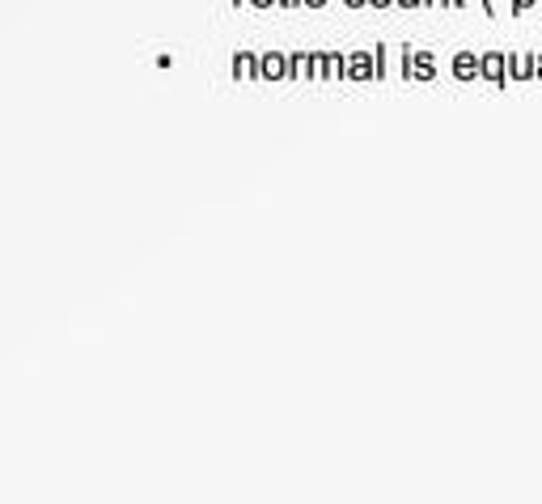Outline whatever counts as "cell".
<instances>
[{
    "label": "cell",
    "mask_w": 542,
    "mask_h": 504,
    "mask_svg": "<svg viewBox=\"0 0 542 504\" xmlns=\"http://www.w3.org/2000/svg\"><path fill=\"white\" fill-rule=\"evenodd\" d=\"M343 5H348V9H365L369 0H343Z\"/></svg>",
    "instance_id": "9a60e30c"
},
{
    "label": "cell",
    "mask_w": 542,
    "mask_h": 504,
    "mask_svg": "<svg viewBox=\"0 0 542 504\" xmlns=\"http://www.w3.org/2000/svg\"><path fill=\"white\" fill-rule=\"evenodd\" d=\"M280 9H301V0H280Z\"/></svg>",
    "instance_id": "2e32d148"
},
{
    "label": "cell",
    "mask_w": 542,
    "mask_h": 504,
    "mask_svg": "<svg viewBox=\"0 0 542 504\" xmlns=\"http://www.w3.org/2000/svg\"><path fill=\"white\" fill-rule=\"evenodd\" d=\"M538 77V60L526 51H509V81H530Z\"/></svg>",
    "instance_id": "8992f818"
},
{
    "label": "cell",
    "mask_w": 542,
    "mask_h": 504,
    "mask_svg": "<svg viewBox=\"0 0 542 504\" xmlns=\"http://www.w3.org/2000/svg\"><path fill=\"white\" fill-rule=\"evenodd\" d=\"M411 81H420V85L437 81V60H432V51H415L411 56Z\"/></svg>",
    "instance_id": "52a82bcc"
},
{
    "label": "cell",
    "mask_w": 542,
    "mask_h": 504,
    "mask_svg": "<svg viewBox=\"0 0 542 504\" xmlns=\"http://www.w3.org/2000/svg\"><path fill=\"white\" fill-rule=\"evenodd\" d=\"M238 5H246V0H233V9H238Z\"/></svg>",
    "instance_id": "44dd1931"
},
{
    "label": "cell",
    "mask_w": 542,
    "mask_h": 504,
    "mask_svg": "<svg viewBox=\"0 0 542 504\" xmlns=\"http://www.w3.org/2000/svg\"><path fill=\"white\" fill-rule=\"evenodd\" d=\"M483 13H487V17H500V9H496V0H483Z\"/></svg>",
    "instance_id": "30bf717a"
},
{
    "label": "cell",
    "mask_w": 542,
    "mask_h": 504,
    "mask_svg": "<svg viewBox=\"0 0 542 504\" xmlns=\"http://www.w3.org/2000/svg\"><path fill=\"white\" fill-rule=\"evenodd\" d=\"M538 5V0H513V5H509V13L513 17H521V13H526V9H534Z\"/></svg>",
    "instance_id": "9c48e42d"
},
{
    "label": "cell",
    "mask_w": 542,
    "mask_h": 504,
    "mask_svg": "<svg viewBox=\"0 0 542 504\" xmlns=\"http://www.w3.org/2000/svg\"><path fill=\"white\" fill-rule=\"evenodd\" d=\"M437 5H441V9H454V0H437Z\"/></svg>",
    "instance_id": "e0dca14e"
},
{
    "label": "cell",
    "mask_w": 542,
    "mask_h": 504,
    "mask_svg": "<svg viewBox=\"0 0 542 504\" xmlns=\"http://www.w3.org/2000/svg\"><path fill=\"white\" fill-rule=\"evenodd\" d=\"M483 81L504 89V81H509V56L504 51H483Z\"/></svg>",
    "instance_id": "7a4b0ae2"
},
{
    "label": "cell",
    "mask_w": 542,
    "mask_h": 504,
    "mask_svg": "<svg viewBox=\"0 0 542 504\" xmlns=\"http://www.w3.org/2000/svg\"><path fill=\"white\" fill-rule=\"evenodd\" d=\"M399 9H424V0H399Z\"/></svg>",
    "instance_id": "7c38bea8"
},
{
    "label": "cell",
    "mask_w": 542,
    "mask_h": 504,
    "mask_svg": "<svg viewBox=\"0 0 542 504\" xmlns=\"http://www.w3.org/2000/svg\"><path fill=\"white\" fill-rule=\"evenodd\" d=\"M454 77L462 85H471L475 77H483V56H479V51H458V56H454Z\"/></svg>",
    "instance_id": "3957f363"
},
{
    "label": "cell",
    "mask_w": 542,
    "mask_h": 504,
    "mask_svg": "<svg viewBox=\"0 0 542 504\" xmlns=\"http://www.w3.org/2000/svg\"><path fill=\"white\" fill-rule=\"evenodd\" d=\"M255 9H271V5H280V0H250Z\"/></svg>",
    "instance_id": "5bb4252c"
},
{
    "label": "cell",
    "mask_w": 542,
    "mask_h": 504,
    "mask_svg": "<svg viewBox=\"0 0 542 504\" xmlns=\"http://www.w3.org/2000/svg\"><path fill=\"white\" fill-rule=\"evenodd\" d=\"M348 81H356V85L377 81V60H373V51H348Z\"/></svg>",
    "instance_id": "6da1fadb"
},
{
    "label": "cell",
    "mask_w": 542,
    "mask_h": 504,
    "mask_svg": "<svg viewBox=\"0 0 542 504\" xmlns=\"http://www.w3.org/2000/svg\"><path fill=\"white\" fill-rule=\"evenodd\" d=\"M454 9H466V0H454Z\"/></svg>",
    "instance_id": "ac0fdd59"
},
{
    "label": "cell",
    "mask_w": 542,
    "mask_h": 504,
    "mask_svg": "<svg viewBox=\"0 0 542 504\" xmlns=\"http://www.w3.org/2000/svg\"><path fill=\"white\" fill-rule=\"evenodd\" d=\"M327 5V0H301V9H322Z\"/></svg>",
    "instance_id": "4fadbf2b"
},
{
    "label": "cell",
    "mask_w": 542,
    "mask_h": 504,
    "mask_svg": "<svg viewBox=\"0 0 542 504\" xmlns=\"http://www.w3.org/2000/svg\"><path fill=\"white\" fill-rule=\"evenodd\" d=\"M373 60H377V81H386V77H390V47L377 43V47H373Z\"/></svg>",
    "instance_id": "ba28073f"
},
{
    "label": "cell",
    "mask_w": 542,
    "mask_h": 504,
    "mask_svg": "<svg viewBox=\"0 0 542 504\" xmlns=\"http://www.w3.org/2000/svg\"><path fill=\"white\" fill-rule=\"evenodd\" d=\"M390 5H399V0H369V9H390Z\"/></svg>",
    "instance_id": "8fae6325"
},
{
    "label": "cell",
    "mask_w": 542,
    "mask_h": 504,
    "mask_svg": "<svg viewBox=\"0 0 542 504\" xmlns=\"http://www.w3.org/2000/svg\"><path fill=\"white\" fill-rule=\"evenodd\" d=\"M538 77H542V51H538Z\"/></svg>",
    "instance_id": "d6986e66"
},
{
    "label": "cell",
    "mask_w": 542,
    "mask_h": 504,
    "mask_svg": "<svg viewBox=\"0 0 542 504\" xmlns=\"http://www.w3.org/2000/svg\"><path fill=\"white\" fill-rule=\"evenodd\" d=\"M538 5H542V0H538Z\"/></svg>",
    "instance_id": "7402d4cb"
},
{
    "label": "cell",
    "mask_w": 542,
    "mask_h": 504,
    "mask_svg": "<svg viewBox=\"0 0 542 504\" xmlns=\"http://www.w3.org/2000/svg\"><path fill=\"white\" fill-rule=\"evenodd\" d=\"M432 5H437V0H424V9H432Z\"/></svg>",
    "instance_id": "ffe728a7"
},
{
    "label": "cell",
    "mask_w": 542,
    "mask_h": 504,
    "mask_svg": "<svg viewBox=\"0 0 542 504\" xmlns=\"http://www.w3.org/2000/svg\"><path fill=\"white\" fill-rule=\"evenodd\" d=\"M259 77L263 81H288V56L284 51H267L259 60Z\"/></svg>",
    "instance_id": "277c9868"
},
{
    "label": "cell",
    "mask_w": 542,
    "mask_h": 504,
    "mask_svg": "<svg viewBox=\"0 0 542 504\" xmlns=\"http://www.w3.org/2000/svg\"><path fill=\"white\" fill-rule=\"evenodd\" d=\"M259 60L263 56H255V51H233V77L238 81H263L259 77Z\"/></svg>",
    "instance_id": "5b68a950"
}]
</instances>
